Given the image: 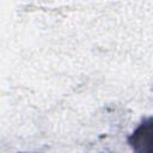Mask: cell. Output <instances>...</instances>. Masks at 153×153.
<instances>
[{
  "label": "cell",
  "instance_id": "6da1fadb",
  "mask_svg": "<svg viewBox=\"0 0 153 153\" xmlns=\"http://www.w3.org/2000/svg\"><path fill=\"white\" fill-rule=\"evenodd\" d=\"M129 142L136 152H153V118L140 124L129 139Z\"/></svg>",
  "mask_w": 153,
  "mask_h": 153
}]
</instances>
